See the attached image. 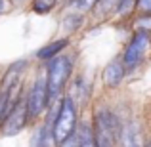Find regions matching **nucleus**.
I'll list each match as a JSON object with an SVG mask.
<instances>
[{
    "instance_id": "f257e3e1",
    "label": "nucleus",
    "mask_w": 151,
    "mask_h": 147,
    "mask_svg": "<svg viewBox=\"0 0 151 147\" xmlns=\"http://www.w3.org/2000/svg\"><path fill=\"white\" fill-rule=\"evenodd\" d=\"M92 124L98 147H119L122 132V117L117 109L107 103H98L92 107Z\"/></svg>"
},
{
    "instance_id": "dca6fc26",
    "label": "nucleus",
    "mask_w": 151,
    "mask_h": 147,
    "mask_svg": "<svg viewBox=\"0 0 151 147\" xmlns=\"http://www.w3.org/2000/svg\"><path fill=\"white\" fill-rule=\"evenodd\" d=\"M59 6V0H29V11L35 15H48Z\"/></svg>"
},
{
    "instance_id": "ddd939ff",
    "label": "nucleus",
    "mask_w": 151,
    "mask_h": 147,
    "mask_svg": "<svg viewBox=\"0 0 151 147\" xmlns=\"http://www.w3.org/2000/svg\"><path fill=\"white\" fill-rule=\"evenodd\" d=\"M121 0H98L94 4V8L90 10V17L94 21H109L111 17H115L117 8Z\"/></svg>"
},
{
    "instance_id": "39448f33",
    "label": "nucleus",
    "mask_w": 151,
    "mask_h": 147,
    "mask_svg": "<svg viewBox=\"0 0 151 147\" xmlns=\"http://www.w3.org/2000/svg\"><path fill=\"white\" fill-rule=\"evenodd\" d=\"M147 50H151V33L149 31H142V29H132L128 42L121 52V59L124 63L128 75L138 71L144 65Z\"/></svg>"
},
{
    "instance_id": "20e7f679",
    "label": "nucleus",
    "mask_w": 151,
    "mask_h": 147,
    "mask_svg": "<svg viewBox=\"0 0 151 147\" xmlns=\"http://www.w3.org/2000/svg\"><path fill=\"white\" fill-rule=\"evenodd\" d=\"M78 120H81V107L69 94L59 98V107L55 113L54 124H52V132H54L55 143H61L67 138H71L78 128Z\"/></svg>"
},
{
    "instance_id": "f3484780",
    "label": "nucleus",
    "mask_w": 151,
    "mask_h": 147,
    "mask_svg": "<svg viewBox=\"0 0 151 147\" xmlns=\"http://www.w3.org/2000/svg\"><path fill=\"white\" fill-rule=\"evenodd\" d=\"M130 25H132V29H142L151 33V15H134L130 19Z\"/></svg>"
},
{
    "instance_id": "9d476101",
    "label": "nucleus",
    "mask_w": 151,
    "mask_h": 147,
    "mask_svg": "<svg viewBox=\"0 0 151 147\" xmlns=\"http://www.w3.org/2000/svg\"><path fill=\"white\" fill-rule=\"evenodd\" d=\"M119 147H144L142 128L136 118H122V132Z\"/></svg>"
},
{
    "instance_id": "f03ea898",
    "label": "nucleus",
    "mask_w": 151,
    "mask_h": 147,
    "mask_svg": "<svg viewBox=\"0 0 151 147\" xmlns=\"http://www.w3.org/2000/svg\"><path fill=\"white\" fill-rule=\"evenodd\" d=\"M75 59L73 52H63L58 57L50 59L44 63V71H46V84H48V99L50 103L58 101L59 98H63L67 94V86L75 77Z\"/></svg>"
},
{
    "instance_id": "412c9836",
    "label": "nucleus",
    "mask_w": 151,
    "mask_h": 147,
    "mask_svg": "<svg viewBox=\"0 0 151 147\" xmlns=\"http://www.w3.org/2000/svg\"><path fill=\"white\" fill-rule=\"evenodd\" d=\"M144 147H151V138H145L144 140Z\"/></svg>"
},
{
    "instance_id": "f8f14e48",
    "label": "nucleus",
    "mask_w": 151,
    "mask_h": 147,
    "mask_svg": "<svg viewBox=\"0 0 151 147\" xmlns=\"http://www.w3.org/2000/svg\"><path fill=\"white\" fill-rule=\"evenodd\" d=\"M86 23V14L81 10H73L69 14H65L61 19H59V29L65 31L67 37H71L73 33H78V31L84 27Z\"/></svg>"
},
{
    "instance_id": "4468645a",
    "label": "nucleus",
    "mask_w": 151,
    "mask_h": 147,
    "mask_svg": "<svg viewBox=\"0 0 151 147\" xmlns=\"http://www.w3.org/2000/svg\"><path fill=\"white\" fill-rule=\"evenodd\" d=\"M77 138H78V147H98L96 136H94L92 117H81L77 128Z\"/></svg>"
},
{
    "instance_id": "7ed1b4c3",
    "label": "nucleus",
    "mask_w": 151,
    "mask_h": 147,
    "mask_svg": "<svg viewBox=\"0 0 151 147\" xmlns=\"http://www.w3.org/2000/svg\"><path fill=\"white\" fill-rule=\"evenodd\" d=\"M25 101H27V113H29V122L31 126L42 120L50 105L48 99V84H46V71L44 65L35 73L33 80L27 84L25 92Z\"/></svg>"
},
{
    "instance_id": "1a4fd4ad",
    "label": "nucleus",
    "mask_w": 151,
    "mask_h": 147,
    "mask_svg": "<svg viewBox=\"0 0 151 147\" xmlns=\"http://www.w3.org/2000/svg\"><path fill=\"white\" fill-rule=\"evenodd\" d=\"M27 67H29V61H27V59H17V61H14L6 71H4L2 78H0V90L8 92V90L15 88L17 84H21Z\"/></svg>"
},
{
    "instance_id": "6ab92c4d",
    "label": "nucleus",
    "mask_w": 151,
    "mask_h": 147,
    "mask_svg": "<svg viewBox=\"0 0 151 147\" xmlns=\"http://www.w3.org/2000/svg\"><path fill=\"white\" fill-rule=\"evenodd\" d=\"M58 147H78V138H77V132H75L71 138H67L65 141L58 143Z\"/></svg>"
},
{
    "instance_id": "6e6552de",
    "label": "nucleus",
    "mask_w": 151,
    "mask_h": 147,
    "mask_svg": "<svg viewBox=\"0 0 151 147\" xmlns=\"http://www.w3.org/2000/svg\"><path fill=\"white\" fill-rule=\"evenodd\" d=\"M69 48H71V37L63 34V37H58V38H54V40H50L48 44L40 46V48L37 50V54H35V59H37L40 65H44L46 61L58 57L59 54L67 52Z\"/></svg>"
},
{
    "instance_id": "2eb2a0df",
    "label": "nucleus",
    "mask_w": 151,
    "mask_h": 147,
    "mask_svg": "<svg viewBox=\"0 0 151 147\" xmlns=\"http://www.w3.org/2000/svg\"><path fill=\"white\" fill-rule=\"evenodd\" d=\"M21 88H23V82L17 84L15 88L8 90V92L0 90V130H2V126H4V122H6L8 115H10L12 107H14V101H15V98H17V94L21 92Z\"/></svg>"
},
{
    "instance_id": "a211bd4d",
    "label": "nucleus",
    "mask_w": 151,
    "mask_h": 147,
    "mask_svg": "<svg viewBox=\"0 0 151 147\" xmlns=\"http://www.w3.org/2000/svg\"><path fill=\"white\" fill-rule=\"evenodd\" d=\"M134 15H151V0H136Z\"/></svg>"
},
{
    "instance_id": "9b49d317",
    "label": "nucleus",
    "mask_w": 151,
    "mask_h": 147,
    "mask_svg": "<svg viewBox=\"0 0 151 147\" xmlns=\"http://www.w3.org/2000/svg\"><path fill=\"white\" fill-rule=\"evenodd\" d=\"M29 147H58L54 132H52V126L48 122L40 120L37 124H33L31 138H29Z\"/></svg>"
},
{
    "instance_id": "aec40b11",
    "label": "nucleus",
    "mask_w": 151,
    "mask_h": 147,
    "mask_svg": "<svg viewBox=\"0 0 151 147\" xmlns=\"http://www.w3.org/2000/svg\"><path fill=\"white\" fill-rule=\"evenodd\" d=\"M14 4H15L14 0H0V15L12 11V10H14Z\"/></svg>"
},
{
    "instance_id": "0eeeda50",
    "label": "nucleus",
    "mask_w": 151,
    "mask_h": 147,
    "mask_svg": "<svg viewBox=\"0 0 151 147\" xmlns=\"http://www.w3.org/2000/svg\"><path fill=\"white\" fill-rule=\"evenodd\" d=\"M128 77V71H126L124 63H122L121 55L113 57L101 71V84L105 90H117L119 86L124 82V78Z\"/></svg>"
},
{
    "instance_id": "423d86ee",
    "label": "nucleus",
    "mask_w": 151,
    "mask_h": 147,
    "mask_svg": "<svg viewBox=\"0 0 151 147\" xmlns=\"http://www.w3.org/2000/svg\"><path fill=\"white\" fill-rule=\"evenodd\" d=\"M25 92H27V84H23L21 92L17 94L14 101V107H12L10 115H8L6 122H4L2 130H0V136L4 138H12V136H17L19 132L31 126L29 122V113H27V101H25Z\"/></svg>"
}]
</instances>
